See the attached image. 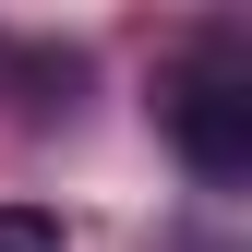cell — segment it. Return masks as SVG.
Returning <instances> with one entry per match:
<instances>
[{"instance_id":"6da1fadb","label":"cell","mask_w":252,"mask_h":252,"mask_svg":"<svg viewBox=\"0 0 252 252\" xmlns=\"http://www.w3.org/2000/svg\"><path fill=\"white\" fill-rule=\"evenodd\" d=\"M168 144H180V168L192 180H252V60H240V36H204L192 60L168 72Z\"/></svg>"},{"instance_id":"7a4b0ae2","label":"cell","mask_w":252,"mask_h":252,"mask_svg":"<svg viewBox=\"0 0 252 252\" xmlns=\"http://www.w3.org/2000/svg\"><path fill=\"white\" fill-rule=\"evenodd\" d=\"M0 252H60V216H36V204H0Z\"/></svg>"}]
</instances>
